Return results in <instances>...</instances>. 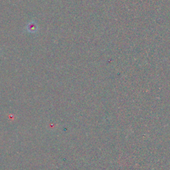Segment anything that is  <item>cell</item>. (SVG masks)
<instances>
[{"label": "cell", "mask_w": 170, "mask_h": 170, "mask_svg": "<svg viewBox=\"0 0 170 170\" xmlns=\"http://www.w3.org/2000/svg\"><path fill=\"white\" fill-rule=\"evenodd\" d=\"M38 30V25L36 22L34 21H31L29 23L26 25V31L30 33H36Z\"/></svg>", "instance_id": "obj_1"}]
</instances>
